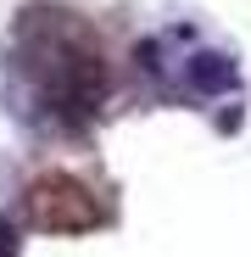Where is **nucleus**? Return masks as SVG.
I'll list each match as a JSON object with an SVG mask.
<instances>
[{"mask_svg": "<svg viewBox=\"0 0 251 257\" xmlns=\"http://www.w3.org/2000/svg\"><path fill=\"white\" fill-rule=\"evenodd\" d=\"M12 73H17V112L39 128H78L101 112L106 95V56L90 39V28L73 23L67 12L51 23H34L17 51H12Z\"/></svg>", "mask_w": 251, "mask_h": 257, "instance_id": "obj_1", "label": "nucleus"}, {"mask_svg": "<svg viewBox=\"0 0 251 257\" xmlns=\"http://www.w3.org/2000/svg\"><path fill=\"white\" fill-rule=\"evenodd\" d=\"M23 218L39 235H90L112 218L106 196L78 174H39L23 190Z\"/></svg>", "mask_w": 251, "mask_h": 257, "instance_id": "obj_2", "label": "nucleus"}, {"mask_svg": "<svg viewBox=\"0 0 251 257\" xmlns=\"http://www.w3.org/2000/svg\"><path fill=\"white\" fill-rule=\"evenodd\" d=\"M0 257H17V229L0 224Z\"/></svg>", "mask_w": 251, "mask_h": 257, "instance_id": "obj_3", "label": "nucleus"}]
</instances>
